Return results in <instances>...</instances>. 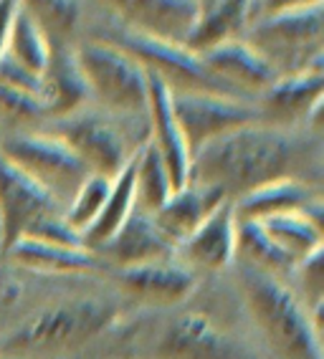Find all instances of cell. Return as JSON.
<instances>
[{"mask_svg":"<svg viewBox=\"0 0 324 359\" xmlns=\"http://www.w3.org/2000/svg\"><path fill=\"white\" fill-rule=\"evenodd\" d=\"M322 137L304 127L253 122L201 147L190 160L195 185L221 190L228 200L276 180H304L319 185Z\"/></svg>","mask_w":324,"mask_h":359,"instance_id":"cell-1","label":"cell"},{"mask_svg":"<svg viewBox=\"0 0 324 359\" xmlns=\"http://www.w3.org/2000/svg\"><path fill=\"white\" fill-rule=\"evenodd\" d=\"M236 283L246 311L264 341L279 359H322L319 319L281 276L234 263Z\"/></svg>","mask_w":324,"mask_h":359,"instance_id":"cell-2","label":"cell"},{"mask_svg":"<svg viewBox=\"0 0 324 359\" xmlns=\"http://www.w3.org/2000/svg\"><path fill=\"white\" fill-rule=\"evenodd\" d=\"M69 144L79 160L84 162L91 175L114 180L124 165L137 154L149 140L147 122H130L117 119L102 109H79L64 119H53L46 129Z\"/></svg>","mask_w":324,"mask_h":359,"instance_id":"cell-3","label":"cell"},{"mask_svg":"<svg viewBox=\"0 0 324 359\" xmlns=\"http://www.w3.org/2000/svg\"><path fill=\"white\" fill-rule=\"evenodd\" d=\"M91 102L107 114L130 122H147V71L140 61L107 41L91 39L74 46Z\"/></svg>","mask_w":324,"mask_h":359,"instance_id":"cell-4","label":"cell"},{"mask_svg":"<svg viewBox=\"0 0 324 359\" xmlns=\"http://www.w3.org/2000/svg\"><path fill=\"white\" fill-rule=\"evenodd\" d=\"M117 321V306L104 299H74L43 309L8 337L18 354H66L102 337Z\"/></svg>","mask_w":324,"mask_h":359,"instance_id":"cell-5","label":"cell"},{"mask_svg":"<svg viewBox=\"0 0 324 359\" xmlns=\"http://www.w3.org/2000/svg\"><path fill=\"white\" fill-rule=\"evenodd\" d=\"M243 41L251 43L279 76L324 66V3L256 15Z\"/></svg>","mask_w":324,"mask_h":359,"instance_id":"cell-6","label":"cell"},{"mask_svg":"<svg viewBox=\"0 0 324 359\" xmlns=\"http://www.w3.org/2000/svg\"><path fill=\"white\" fill-rule=\"evenodd\" d=\"M99 41H107V43L122 48L124 53H130L135 61L144 66V71H152L168 83L170 91H210V94L238 97L205 69L203 58L190 51L188 46L149 39V36L119 26L117 20L112 18H107V23L99 28Z\"/></svg>","mask_w":324,"mask_h":359,"instance_id":"cell-7","label":"cell"},{"mask_svg":"<svg viewBox=\"0 0 324 359\" xmlns=\"http://www.w3.org/2000/svg\"><path fill=\"white\" fill-rule=\"evenodd\" d=\"M0 154L43 187L56 203L72 200L79 185L91 175L69 144L51 132H8L0 137Z\"/></svg>","mask_w":324,"mask_h":359,"instance_id":"cell-8","label":"cell"},{"mask_svg":"<svg viewBox=\"0 0 324 359\" xmlns=\"http://www.w3.org/2000/svg\"><path fill=\"white\" fill-rule=\"evenodd\" d=\"M144 359H253V354L208 314L175 311L149 332Z\"/></svg>","mask_w":324,"mask_h":359,"instance_id":"cell-9","label":"cell"},{"mask_svg":"<svg viewBox=\"0 0 324 359\" xmlns=\"http://www.w3.org/2000/svg\"><path fill=\"white\" fill-rule=\"evenodd\" d=\"M173 111L188 142L190 160L201 147L246 124L261 122L256 104L248 99L210 94V91H170Z\"/></svg>","mask_w":324,"mask_h":359,"instance_id":"cell-10","label":"cell"},{"mask_svg":"<svg viewBox=\"0 0 324 359\" xmlns=\"http://www.w3.org/2000/svg\"><path fill=\"white\" fill-rule=\"evenodd\" d=\"M56 212H64L61 203L0 154V253Z\"/></svg>","mask_w":324,"mask_h":359,"instance_id":"cell-11","label":"cell"},{"mask_svg":"<svg viewBox=\"0 0 324 359\" xmlns=\"http://www.w3.org/2000/svg\"><path fill=\"white\" fill-rule=\"evenodd\" d=\"M107 18L149 39L188 43L201 13L198 0H97Z\"/></svg>","mask_w":324,"mask_h":359,"instance_id":"cell-12","label":"cell"},{"mask_svg":"<svg viewBox=\"0 0 324 359\" xmlns=\"http://www.w3.org/2000/svg\"><path fill=\"white\" fill-rule=\"evenodd\" d=\"M324 66L279 76L256 97V109L264 124L274 127H304L311 111L324 107Z\"/></svg>","mask_w":324,"mask_h":359,"instance_id":"cell-13","label":"cell"},{"mask_svg":"<svg viewBox=\"0 0 324 359\" xmlns=\"http://www.w3.org/2000/svg\"><path fill=\"white\" fill-rule=\"evenodd\" d=\"M175 258L193 273H221L236 261V212L223 200L175 250Z\"/></svg>","mask_w":324,"mask_h":359,"instance_id":"cell-14","label":"cell"},{"mask_svg":"<svg viewBox=\"0 0 324 359\" xmlns=\"http://www.w3.org/2000/svg\"><path fill=\"white\" fill-rule=\"evenodd\" d=\"M198 56L218 81H223L238 97L251 99V102H256L261 91H266L279 79L276 69L243 39L223 41Z\"/></svg>","mask_w":324,"mask_h":359,"instance_id":"cell-15","label":"cell"},{"mask_svg":"<svg viewBox=\"0 0 324 359\" xmlns=\"http://www.w3.org/2000/svg\"><path fill=\"white\" fill-rule=\"evenodd\" d=\"M114 281L130 299L155 309L180 306L182 302H188V296L195 289V273L185 269L177 258L119 269L114 273Z\"/></svg>","mask_w":324,"mask_h":359,"instance_id":"cell-16","label":"cell"},{"mask_svg":"<svg viewBox=\"0 0 324 359\" xmlns=\"http://www.w3.org/2000/svg\"><path fill=\"white\" fill-rule=\"evenodd\" d=\"M147 124H149V142L160 152L162 162L168 167L173 190L188 185L190 180V149L182 137V129L173 111L170 102V86L157 74L147 71Z\"/></svg>","mask_w":324,"mask_h":359,"instance_id":"cell-17","label":"cell"},{"mask_svg":"<svg viewBox=\"0 0 324 359\" xmlns=\"http://www.w3.org/2000/svg\"><path fill=\"white\" fill-rule=\"evenodd\" d=\"M175 250L177 245L157 228L152 215L135 208V212L124 220L122 228L94 253L102 258L104 266H114L119 271L144 266V263L170 261L175 258Z\"/></svg>","mask_w":324,"mask_h":359,"instance_id":"cell-18","label":"cell"},{"mask_svg":"<svg viewBox=\"0 0 324 359\" xmlns=\"http://www.w3.org/2000/svg\"><path fill=\"white\" fill-rule=\"evenodd\" d=\"M41 81H43V104L51 122L89 107V86L79 69L72 43H51V56Z\"/></svg>","mask_w":324,"mask_h":359,"instance_id":"cell-19","label":"cell"},{"mask_svg":"<svg viewBox=\"0 0 324 359\" xmlns=\"http://www.w3.org/2000/svg\"><path fill=\"white\" fill-rule=\"evenodd\" d=\"M3 256L23 269L59 276H86L104 269L102 258L84 245H61L36 238H18Z\"/></svg>","mask_w":324,"mask_h":359,"instance_id":"cell-20","label":"cell"},{"mask_svg":"<svg viewBox=\"0 0 324 359\" xmlns=\"http://www.w3.org/2000/svg\"><path fill=\"white\" fill-rule=\"evenodd\" d=\"M231 203H234V212L238 220H264L279 212L317 210L322 208V193L314 182L289 177L256 187Z\"/></svg>","mask_w":324,"mask_h":359,"instance_id":"cell-21","label":"cell"},{"mask_svg":"<svg viewBox=\"0 0 324 359\" xmlns=\"http://www.w3.org/2000/svg\"><path fill=\"white\" fill-rule=\"evenodd\" d=\"M259 0H203L195 28L188 39L193 53H203L223 41L243 39L256 18Z\"/></svg>","mask_w":324,"mask_h":359,"instance_id":"cell-22","label":"cell"},{"mask_svg":"<svg viewBox=\"0 0 324 359\" xmlns=\"http://www.w3.org/2000/svg\"><path fill=\"white\" fill-rule=\"evenodd\" d=\"M223 200H228V198L221 190L188 182L185 187H180V190H175V193L170 195L168 203H165L160 210L152 212V220H155L157 228H160L173 243L180 245L215 208L221 205Z\"/></svg>","mask_w":324,"mask_h":359,"instance_id":"cell-23","label":"cell"},{"mask_svg":"<svg viewBox=\"0 0 324 359\" xmlns=\"http://www.w3.org/2000/svg\"><path fill=\"white\" fill-rule=\"evenodd\" d=\"M264 233L271 238V243L297 266L311 253L322 250L324 233H322V208L317 210H297V212H279L259 220Z\"/></svg>","mask_w":324,"mask_h":359,"instance_id":"cell-24","label":"cell"},{"mask_svg":"<svg viewBox=\"0 0 324 359\" xmlns=\"http://www.w3.org/2000/svg\"><path fill=\"white\" fill-rule=\"evenodd\" d=\"M135 157H132L124 170L112 180V190L107 195L102 212L91 223L89 231L81 236V245L89 250H99L114 233L124 225V220L135 212Z\"/></svg>","mask_w":324,"mask_h":359,"instance_id":"cell-25","label":"cell"},{"mask_svg":"<svg viewBox=\"0 0 324 359\" xmlns=\"http://www.w3.org/2000/svg\"><path fill=\"white\" fill-rule=\"evenodd\" d=\"M173 193H175V190H173V182H170L168 167H165V162H162L155 144L147 140L135 154V205H137V210L152 215V212H157L165 203H168V198Z\"/></svg>","mask_w":324,"mask_h":359,"instance_id":"cell-26","label":"cell"},{"mask_svg":"<svg viewBox=\"0 0 324 359\" xmlns=\"http://www.w3.org/2000/svg\"><path fill=\"white\" fill-rule=\"evenodd\" d=\"M6 53L11 58H15L23 69L33 71L43 76L48 56H51V43L43 36L36 20L23 11L20 6H15L13 18H11V28H8V41H6Z\"/></svg>","mask_w":324,"mask_h":359,"instance_id":"cell-27","label":"cell"},{"mask_svg":"<svg viewBox=\"0 0 324 359\" xmlns=\"http://www.w3.org/2000/svg\"><path fill=\"white\" fill-rule=\"evenodd\" d=\"M236 261L266 271L271 276H279L281 271H294V263L271 243V238L264 233L259 220L236 218Z\"/></svg>","mask_w":324,"mask_h":359,"instance_id":"cell-28","label":"cell"},{"mask_svg":"<svg viewBox=\"0 0 324 359\" xmlns=\"http://www.w3.org/2000/svg\"><path fill=\"white\" fill-rule=\"evenodd\" d=\"M18 6L36 20L48 43H72L81 23V0H18Z\"/></svg>","mask_w":324,"mask_h":359,"instance_id":"cell-29","label":"cell"},{"mask_svg":"<svg viewBox=\"0 0 324 359\" xmlns=\"http://www.w3.org/2000/svg\"><path fill=\"white\" fill-rule=\"evenodd\" d=\"M112 190V180L102 177V175H89V177L79 185V190L74 193V198L66 203L64 208V220L72 225L79 236H84L91 228V223L97 220V215L102 212L107 195Z\"/></svg>","mask_w":324,"mask_h":359,"instance_id":"cell-30","label":"cell"},{"mask_svg":"<svg viewBox=\"0 0 324 359\" xmlns=\"http://www.w3.org/2000/svg\"><path fill=\"white\" fill-rule=\"evenodd\" d=\"M0 122L13 127L11 132H20V127H28V124L48 122V111L41 97L8 89L0 83Z\"/></svg>","mask_w":324,"mask_h":359,"instance_id":"cell-31","label":"cell"},{"mask_svg":"<svg viewBox=\"0 0 324 359\" xmlns=\"http://www.w3.org/2000/svg\"><path fill=\"white\" fill-rule=\"evenodd\" d=\"M294 271L299 273V283H302V289H304L302 302H304V306L319 319V309H322V296H324L322 250H317V253H311V256L304 258L302 263H297Z\"/></svg>","mask_w":324,"mask_h":359,"instance_id":"cell-32","label":"cell"},{"mask_svg":"<svg viewBox=\"0 0 324 359\" xmlns=\"http://www.w3.org/2000/svg\"><path fill=\"white\" fill-rule=\"evenodd\" d=\"M0 83L8 86V89L26 91V94L43 99V81H41L39 74L23 69V66H20L15 58L8 56V53L0 56Z\"/></svg>","mask_w":324,"mask_h":359,"instance_id":"cell-33","label":"cell"},{"mask_svg":"<svg viewBox=\"0 0 324 359\" xmlns=\"http://www.w3.org/2000/svg\"><path fill=\"white\" fill-rule=\"evenodd\" d=\"M317 3H322V0H259V11H256V15L279 13V11H294V8L317 6Z\"/></svg>","mask_w":324,"mask_h":359,"instance_id":"cell-34","label":"cell"},{"mask_svg":"<svg viewBox=\"0 0 324 359\" xmlns=\"http://www.w3.org/2000/svg\"><path fill=\"white\" fill-rule=\"evenodd\" d=\"M198 3H203V0H198Z\"/></svg>","mask_w":324,"mask_h":359,"instance_id":"cell-35","label":"cell"}]
</instances>
